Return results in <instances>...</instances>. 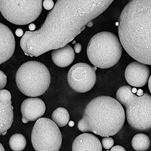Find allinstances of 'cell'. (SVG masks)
<instances>
[{
	"label": "cell",
	"mask_w": 151,
	"mask_h": 151,
	"mask_svg": "<svg viewBox=\"0 0 151 151\" xmlns=\"http://www.w3.org/2000/svg\"><path fill=\"white\" fill-rule=\"evenodd\" d=\"M113 2V0H58L41 27L24 33L20 41L21 48L29 57H39L63 48Z\"/></svg>",
	"instance_id": "cell-1"
},
{
	"label": "cell",
	"mask_w": 151,
	"mask_h": 151,
	"mask_svg": "<svg viewBox=\"0 0 151 151\" xmlns=\"http://www.w3.org/2000/svg\"><path fill=\"white\" fill-rule=\"evenodd\" d=\"M119 40L135 61L151 64V1L132 0L119 19Z\"/></svg>",
	"instance_id": "cell-2"
},
{
	"label": "cell",
	"mask_w": 151,
	"mask_h": 151,
	"mask_svg": "<svg viewBox=\"0 0 151 151\" xmlns=\"http://www.w3.org/2000/svg\"><path fill=\"white\" fill-rule=\"evenodd\" d=\"M125 120L123 106L116 99L99 96L88 104L78 129L84 133L90 132L103 137H110L122 129Z\"/></svg>",
	"instance_id": "cell-3"
},
{
	"label": "cell",
	"mask_w": 151,
	"mask_h": 151,
	"mask_svg": "<svg viewBox=\"0 0 151 151\" xmlns=\"http://www.w3.org/2000/svg\"><path fill=\"white\" fill-rule=\"evenodd\" d=\"M116 100L126 109V117L130 126L137 131L151 128V96L144 93L141 96L132 93V88L124 86L116 91Z\"/></svg>",
	"instance_id": "cell-4"
},
{
	"label": "cell",
	"mask_w": 151,
	"mask_h": 151,
	"mask_svg": "<svg viewBox=\"0 0 151 151\" xmlns=\"http://www.w3.org/2000/svg\"><path fill=\"white\" fill-rule=\"evenodd\" d=\"M122 47L114 33L104 31L91 37L87 46L88 60L95 67L108 69L120 60Z\"/></svg>",
	"instance_id": "cell-5"
},
{
	"label": "cell",
	"mask_w": 151,
	"mask_h": 151,
	"mask_svg": "<svg viewBox=\"0 0 151 151\" xmlns=\"http://www.w3.org/2000/svg\"><path fill=\"white\" fill-rule=\"evenodd\" d=\"M15 81L22 94L36 98L48 90L51 83V74L44 64L36 60H29L19 67Z\"/></svg>",
	"instance_id": "cell-6"
},
{
	"label": "cell",
	"mask_w": 151,
	"mask_h": 151,
	"mask_svg": "<svg viewBox=\"0 0 151 151\" xmlns=\"http://www.w3.org/2000/svg\"><path fill=\"white\" fill-rule=\"evenodd\" d=\"M42 0H0V12L8 21L27 25L35 21L42 12Z\"/></svg>",
	"instance_id": "cell-7"
},
{
	"label": "cell",
	"mask_w": 151,
	"mask_h": 151,
	"mask_svg": "<svg viewBox=\"0 0 151 151\" xmlns=\"http://www.w3.org/2000/svg\"><path fill=\"white\" fill-rule=\"evenodd\" d=\"M31 142L36 151H59L62 144L61 132L52 119L40 118L32 130Z\"/></svg>",
	"instance_id": "cell-8"
},
{
	"label": "cell",
	"mask_w": 151,
	"mask_h": 151,
	"mask_svg": "<svg viewBox=\"0 0 151 151\" xmlns=\"http://www.w3.org/2000/svg\"><path fill=\"white\" fill-rule=\"evenodd\" d=\"M96 69L97 67H92L86 63L74 64L67 73L69 86L76 92L89 91L96 83Z\"/></svg>",
	"instance_id": "cell-9"
},
{
	"label": "cell",
	"mask_w": 151,
	"mask_h": 151,
	"mask_svg": "<svg viewBox=\"0 0 151 151\" xmlns=\"http://www.w3.org/2000/svg\"><path fill=\"white\" fill-rule=\"evenodd\" d=\"M125 78L129 86L143 87L147 84L150 78V69L145 64L133 61L125 69Z\"/></svg>",
	"instance_id": "cell-10"
},
{
	"label": "cell",
	"mask_w": 151,
	"mask_h": 151,
	"mask_svg": "<svg viewBox=\"0 0 151 151\" xmlns=\"http://www.w3.org/2000/svg\"><path fill=\"white\" fill-rule=\"evenodd\" d=\"M45 111L46 106L42 100L38 98H27L21 106L22 122L27 123L38 120L45 114Z\"/></svg>",
	"instance_id": "cell-11"
},
{
	"label": "cell",
	"mask_w": 151,
	"mask_h": 151,
	"mask_svg": "<svg viewBox=\"0 0 151 151\" xmlns=\"http://www.w3.org/2000/svg\"><path fill=\"white\" fill-rule=\"evenodd\" d=\"M14 121V107L12 104V94L8 90L0 91V134L12 127Z\"/></svg>",
	"instance_id": "cell-12"
},
{
	"label": "cell",
	"mask_w": 151,
	"mask_h": 151,
	"mask_svg": "<svg viewBox=\"0 0 151 151\" xmlns=\"http://www.w3.org/2000/svg\"><path fill=\"white\" fill-rule=\"evenodd\" d=\"M16 48L14 36L10 28L0 23V65L13 56Z\"/></svg>",
	"instance_id": "cell-13"
},
{
	"label": "cell",
	"mask_w": 151,
	"mask_h": 151,
	"mask_svg": "<svg viewBox=\"0 0 151 151\" xmlns=\"http://www.w3.org/2000/svg\"><path fill=\"white\" fill-rule=\"evenodd\" d=\"M72 151H102V145L96 136L83 133L78 135L73 141Z\"/></svg>",
	"instance_id": "cell-14"
},
{
	"label": "cell",
	"mask_w": 151,
	"mask_h": 151,
	"mask_svg": "<svg viewBox=\"0 0 151 151\" xmlns=\"http://www.w3.org/2000/svg\"><path fill=\"white\" fill-rule=\"evenodd\" d=\"M75 58V52L70 45L53 50L52 59L54 64L59 67H67L70 65Z\"/></svg>",
	"instance_id": "cell-15"
},
{
	"label": "cell",
	"mask_w": 151,
	"mask_h": 151,
	"mask_svg": "<svg viewBox=\"0 0 151 151\" xmlns=\"http://www.w3.org/2000/svg\"><path fill=\"white\" fill-rule=\"evenodd\" d=\"M132 146L135 151H146L150 146V139L147 134L138 133L132 138Z\"/></svg>",
	"instance_id": "cell-16"
},
{
	"label": "cell",
	"mask_w": 151,
	"mask_h": 151,
	"mask_svg": "<svg viewBox=\"0 0 151 151\" xmlns=\"http://www.w3.org/2000/svg\"><path fill=\"white\" fill-rule=\"evenodd\" d=\"M70 113L67 109L64 107H58L52 113V121L58 127H64L70 121Z\"/></svg>",
	"instance_id": "cell-17"
},
{
	"label": "cell",
	"mask_w": 151,
	"mask_h": 151,
	"mask_svg": "<svg viewBox=\"0 0 151 151\" xmlns=\"http://www.w3.org/2000/svg\"><path fill=\"white\" fill-rule=\"evenodd\" d=\"M9 144L13 151H23L27 147V140L23 134L17 133L10 137Z\"/></svg>",
	"instance_id": "cell-18"
},
{
	"label": "cell",
	"mask_w": 151,
	"mask_h": 151,
	"mask_svg": "<svg viewBox=\"0 0 151 151\" xmlns=\"http://www.w3.org/2000/svg\"><path fill=\"white\" fill-rule=\"evenodd\" d=\"M102 145L103 147L105 148L106 150H109L111 149L114 145V140L111 137H103V139L101 141Z\"/></svg>",
	"instance_id": "cell-19"
},
{
	"label": "cell",
	"mask_w": 151,
	"mask_h": 151,
	"mask_svg": "<svg viewBox=\"0 0 151 151\" xmlns=\"http://www.w3.org/2000/svg\"><path fill=\"white\" fill-rule=\"evenodd\" d=\"M7 84V76L5 75L3 71L0 70V91L4 89Z\"/></svg>",
	"instance_id": "cell-20"
},
{
	"label": "cell",
	"mask_w": 151,
	"mask_h": 151,
	"mask_svg": "<svg viewBox=\"0 0 151 151\" xmlns=\"http://www.w3.org/2000/svg\"><path fill=\"white\" fill-rule=\"evenodd\" d=\"M42 6L46 10L51 11L55 7V3L52 0H45L42 2Z\"/></svg>",
	"instance_id": "cell-21"
},
{
	"label": "cell",
	"mask_w": 151,
	"mask_h": 151,
	"mask_svg": "<svg viewBox=\"0 0 151 151\" xmlns=\"http://www.w3.org/2000/svg\"><path fill=\"white\" fill-rule=\"evenodd\" d=\"M82 45H81L80 43H76L75 45H74V52H76V54L80 53L81 51H82Z\"/></svg>",
	"instance_id": "cell-22"
},
{
	"label": "cell",
	"mask_w": 151,
	"mask_h": 151,
	"mask_svg": "<svg viewBox=\"0 0 151 151\" xmlns=\"http://www.w3.org/2000/svg\"><path fill=\"white\" fill-rule=\"evenodd\" d=\"M110 151H126L125 148L122 146H119V145H116V146H114L110 149Z\"/></svg>",
	"instance_id": "cell-23"
},
{
	"label": "cell",
	"mask_w": 151,
	"mask_h": 151,
	"mask_svg": "<svg viewBox=\"0 0 151 151\" xmlns=\"http://www.w3.org/2000/svg\"><path fill=\"white\" fill-rule=\"evenodd\" d=\"M16 35H17V36H18V37H21V36H24V31H23V29H17V30H16L15 32Z\"/></svg>",
	"instance_id": "cell-24"
},
{
	"label": "cell",
	"mask_w": 151,
	"mask_h": 151,
	"mask_svg": "<svg viewBox=\"0 0 151 151\" xmlns=\"http://www.w3.org/2000/svg\"><path fill=\"white\" fill-rule=\"evenodd\" d=\"M29 29H30V31L31 32H33V30H34L35 29V28H36V26H35V24H30V25H29Z\"/></svg>",
	"instance_id": "cell-25"
},
{
	"label": "cell",
	"mask_w": 151,
	"mask_h": 151,
	"mask_svg": "<svg viewBox=\"0 0 151 151\" xmlns=\"http://www.w3.org/2000/svg\"><path fill=\"white\" fill-rule=\"evenodd\" d=\"M144 94V92H143V91L141 89H139L138 91H137V96H141V95H142V94Z\"/></svg>",
	"instance_id": "cell-26"
},
{
	"label": "cell",
	"mask_w": 151,
	"mask_h": 151,
	"mask_svg": "<svg viewBox=\"0 0 151 151\" xmlns=\"http://www.w3.org/2000/svg\"><path fill=\"white\" fill-rule=\"evenodd\" d=\"M148 84H149V90H150V91H151V78H150H150H149V79H148Z\"/></svg>",
	"instance_id": "cell-27"
},
{
	"label": "cell",
	"mask_w": 151,
	"mask_h": 151,
	"mask_svg": "<svg viewBox=\"0 0 151 151\" xmlns=\"http://www.w3.org/2000/svg\"><path fill=\"white\" fill-rule=\"evenodd\" d=\"M86 26H87L88 27H91L93 26V23H92V21H91V22L88 23V24L87 25H86Z\"/></svg>",
	"instance_id": "cell-28"
},
{
	"label": "cell",
	"mask_w": 151,
	"mask_h": 151,
	"mask_svg": "<svg viewBox=\"0 0 151 151\" xmlns=\"http://www.w3.org/2000/svg\"><path fill=\"white\" fill-rule=\"evenodd\" d=\"M0 151H5V148H4V147L2 146V144L1 143H0Z\"/></svg>",
	"instance_id": "cell-29"
},
{
	"label": "cell",
	"mask_w": 151,
	"mask_h": 151,
	"mask_svg": "<svg viewBox=\"0 0 151 151\" xmlns=\"http://www.w3.org/2000/svg\"><path fill=\"white\" fill-rule=\"evenodd\" d=\"M69 125H70V126H73L74 122H70V124H69Z\"/></svg>",
	"instance_id": "cell-30"
}]
</instances>
